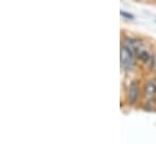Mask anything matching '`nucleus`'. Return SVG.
Returning a JSON list of instances; mask_svg holds the SVG:
<instances>
[{
	"label": "nucleus",
	"instance_id": "7ed1b4c3",
	"mask_svg": "<svg viewBox=\"0 0 156 144\" xmlns=\"http://www.w3.org/2000/svg\"><path fill=\"white\" fill-rule=\"evenodd\" d=\"M156 93V82L154 80H150L145 84V98L151 99Z\"/></svg>",
	"mask_w": 156,
	"mask_h": 144
},
{
	"label": "nucleus",
	"instance_id": "f257e3e1",
	"mask_svg": "<svg viewBox=\"0 0 156 144\" xmlns=\"http://www.w3.org/2000/svg\"><path fill=\"white\" fill-rule=\"evenodd\" d=\"M121 63L127 70L132 69L134 66V53L126 45L121 47Z\"/></svg>",
	"mask_w": 156,
	"mask_h": 144
},
{
	"label": "nucleus",
	"instance_id": "39448f33",
	"mask_svg": "<svg viewBox=\"0 0 156 144\" xmlns=\"http://www.w3.org/2000/svg\"><path fill=\"white\" fill-rule=\"evenodd\" d=\"M120 13H121V16H123V17H126V18H128V20H133V18H134L133 15H131V13H126L125 11H121Z\"/></svg>",
	"mask_w": 156,
	"mask_h": 144
},
{
	"label": "nucleus",
	"instance_id": "f03ea898",
	"mask_svg": "<svg viewBox=\"0 0 156 144\" xmlns=\"http://www.w3.org/2000/svg\"><path fill=\"white\" fill-rule=\"evenodd\" d=\"M138 97H139V84L138 81L133 80L128 86V102L131 104H134L138 101Z\"/></svg>",
	"mask_w": 156,
	"mask_h": 144
},
{
	"label": "nucleus",
	"instance_id": "20e7f679",
	"mask_svg": "<svg viewBox=\"0 0 156 144\" xmlns=\"http://www.w3.org/2000/svg\"><path fill=\"white\" fill-rule=\"evenodd\" d=\"M138 57H139L142 61H144V62H148V61L150 59V56H149L148 51H145V50H142V51L138 53Z\"/></svg>",
	"mask_w": 156,
	"mask_h": 144
}]
</instances>
